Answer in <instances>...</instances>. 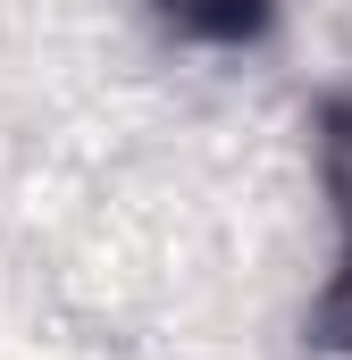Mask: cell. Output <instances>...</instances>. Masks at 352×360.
I'll return each instance as SVG.
<instances>
[{
	"instance_id": "cell-1",
	"label": "cell",
	"mask_w": 352,
	"mask_h": 360,
	"mask_svg": "<svg viewBox=\"0 0 352 360\" xmlns=\"http://www.w3.org/2000/svg\"><path fill=\"white\" fill-rule=\"evenodd\" d=\"M151 8L193 42H252L268 17V0H151Z\"/></svg>"
},
{
	"instance_id": "cell-2",
	"label": "cell",
	"mask_w": 352,
	"mask_h": 360,
	"mask_svg": "<svg viewBox=\"0 0 352 360\" xmlns=\"http://www.w3.org/2000/svg\"><path fill=\"white\" fill-rule=\"evenodd\" d=\"M327 184H336V218H344V260H336L327 310H344V327H352V109L327 126Z\"/></svg>"
}]
</instances>
